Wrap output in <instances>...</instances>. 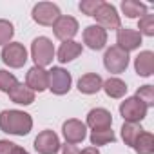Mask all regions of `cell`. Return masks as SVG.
<instances>
[{"instance_id": "cell-5", "label": "cell", "mask_w": 154, "mask_h": 154, "mask_svg": "<svg viewBox=\"0 0 154 154\" xmlns=\"http://www.w3.org/2000/svg\"><path fill=\"white\" fill-rule=\"evenodd\" d=\"M147 105L143 102H140L136 96H131V98H125L122 103H120V114L125 122H131V123H140L141 120H145L147 116Z\"/></svg>"}, {"instance_id": "cell-7", "label": "cell", "mask_w": 154, "mask_h": 154, "mask_svg": "<svg viewBox=\"0 0 154 154\" xmlns=\"http://www.w3.org/2000/svg\"><path fill=\"white\" fill-rule=\"evenodd\" d=\"M94 18H96V26H100L102 29H120L122 27V20H120V15L116 11V8L109 2H102V6L96 9L94 13Z\"/></svg>"}, {"instance_id": "cell-20", "label": "cell", "mask_w": 154, "mask_h": 154, "mask_svg": "<svg viewBox=\"0 0 154 154\" xmlns=\"http://www.w3.org/2000/svg\"><path fill=\"white\" fill-rule=\"evenodd\" d=\"M102 89L105 91V94H107L109 98L118 100V98H123V96H125V93H127V84H125L122 78L112 76V78H109V80L103 82Z\"/></svg>"}, {"instance_id": "cell-33", "label": "cell", "mask_w": 154, "mask_h": 154, "mask_svg": "<svg viewBox=\"0 0 154 154\" xmlns=\"http://www.w3.org/2000/svg\"><path fill=\"white\" fill-rule=\"evenodd\" d=\"M13 154H29L24 147H18V145H15V149H13Z\"/></svg>"}, {"instance_id": "cell-1", "label": "cell", "mask_w": 154, "mask_h": 154, "mask_svg": "<svg viewBox=\"0 0 154 154\" xmlns=\"http://www.w3.org/2000/svg\"><path fill=\"white\" fill-rule=\"evenodd\" d=\"M33 129L31 114L18 109H6L0 112V131L13 136H27Z\"/></svg>"}, {"instance_id": "cell-2", "label": "cell", "mask_w": 154, "mask_h": 154, "mask_svg": "<svg viewBox=\"0 0 154 154\" xmlns=\"http://www.w3.org/2000/svg\"><path fill=\"white\" fill-rule=\"evenodd\" d=\"M54 54H56L54 45L47 36H38V38L33 40V44H31V58H33L36 67L45 69L47 65H51L53 60H54Z\"/></svg>"}, {"instance_id": "cell-6", "label": "cell", "mask_w": 154, "mask_h": 154, "mask_svg": "<svg viewBox=\"0 0 154 154\" xmlns=\"http://www.w3.org/2000/svg\"><path fill=\"white\" fill-rule=\"evenodd\" d=\"M0 56H2V62L6 65H9L13 69H20L27 62V49L20 42H9L8 45H4Z\"/></svg>"}, {"instance_id": "cell-16", "label": "cell", "mask_w": 154, "mask_h": 154, "mask_svg": "<svg viewBox=\"0 0 154 154\" xmlns=\"http://www.w3.org/2000/svg\"><path fill=\"white\" fill-rule=\"evenodd\" d=\"M134 69L136 74L141 78H149L154 72V53L152 51H141L134 58Z\"/></svg>"}, {"instance_id": "cell-22", "label": "cell", "mask_w": 154, "mask_h": 154, "mask_svg": "<svg viewBox=\"0 0 154 154\" xmlns=\"http://www.w3.org/2000/svg\"><path fill=\"white\" fill-rule=\"evenodd\" d=\"M122 11L127 18H141L143 15H147V6L138 2V0H123Z\"/></svg>"}, {"instance_id": "cell-10", "label": "cell", "mask_w": 154, "mask_h": 154, "mask_svg": "<svg viewBox=\"0 0 154 154\" xmlns=\"http://www.w3.org/2000/svg\"><path fill=\"white\" fill-rule=\"evenodd\" d=\"M62 134L65 138V143H71V145L82 143L87 136V125L80 120H76V118H71V120L63 122Z\"/></svg>"}, {"instance_id": "cell-29", "label": "cell", "mask_w": 154, "mask_h": 154, "mask_svg": "<svg viewBox=\"0 0 154 154\" xmlns=\"http://www.w3.org/2000/svg\"><path fill=\"white\" fill-rule=\"evenodd\" d=\"M102 6V0H82L80 2V11L84 13V15H87V17H94V13H96V9Z\"/></svg>"}, {"instance_id": "cell-24", "label": "cell", "mask_w": 154, "mask_h": 154, "mask_svg": "<svg viewBox=\"0 0 154 154\" xmlns=\"http://www.w3.org/2000/svg\"><path fill=\"white\" fill-rule=\"evenodd\" d=\"M89 140H91V145L98 149L100 145L112 143V141L116 140V136H114L112 129H98V131H93V132H91Z\"/></svg>"}, {"instance_id": "cell-27", "label": "cell", "mask_w": 154, "mask_h": 154, "mask_svg": "<svg viewBox=\"0 0 154 154\" xmlns=\"http://www.w3.org/2000/svg\"><path fill=\"white\" fill-rule=\"evenodd\" d=\"M138 33L145 35V36H154V15H143L138 20Z\"/></svg>"}, {"instance_id": "cell-4", "label": "cell", "mask_w": 154, "mask_h": 154, "mask_svg": "<svg viewBox=\"0 0 154 154\" xmlns=\"http://www.w3.org/2000/svg\"><path fill=\"white\" fill-rule=\"evenodd\" d=\"M103 65L109 72L120 74L129 67V53H125L118 45H111L103 54Z\"/></svg>"}, {"instance_id": "cell-3", "label": "cell", "mask_w": 154, "mask_h": 154, "mask_svg": "<svg viewBox=\"0 0 154 154\" xmlns=\"http://www.w3.org/2000/svg\"><path fill=\"white\" fill-rule=\"evenodd\" d=\"M71 84H72V76L63 67H53L47 71V89L53 94L56 96L67 94L71 91Z\"/></svg>"}, {"instance_id": "cell-30", "label": "cell", "mask_w": 154, "mask_h": 154, "mask_svg": "<svg viewBox=\"0 0 154 154\" xmlns=\"http://www.w3.org/2000/svg\"><path fill=\"white\" fill-rule=\"evenodd\" d=\"M15 143L9 140H0V154H13Z\"/></svg>"}, {"instance_id": "cell-8", "label": "cell", "mask_w": 154, "mask_h": 154, "mask_svg": "<svg viewBox=\"0 0 154 154\" xmlns=\"http://www.w3.org/2000/svg\"><path fill=\"white\" fill-rule=\"evenodd\" d=\"M51 27H53L54 36H56L58 40H62V42L72 40L76 35H78V29H80L78 20H76L74 17H69V15H60L58 20H56Z\"/></svg>"}, {"instance_id": "cell-17", "label": "cell", "mask_w": 154, "mask_h": 154, "mask_svg": "<svg viewBox=\"0 0 154 154\" xmlns=\"http://www.w3.org/2000/svg\"><path fill=\"white\" fill-rule=\"evenodd\" d=\"M102 85H103V80L96 72H87L78 80V91L82 94H96L98 91H102Z\"/></svg>"}, {"instance_id": "cell-18", "label": "cell", "mask_w": 154, "mask_h": 154, "mask_svg": "<svg viewBox=\"0 0 154 154\" xmlns=\"http://www.w3.org/2000/svg\"><path fill=\"white\" fill-rule=\"evenodd\" d=\"M82 44L80 42H74V40H69V42H63L60 47H58V53H56V58L62 62V63H67V62H72L74 58H78L82 54Z\"/></svg>"}, {"instance_id": "cell-32", "label": "cell", "mask_w": 154, "mask_h": 154, "mask_svg": "<svg viewBox=\"0 0 154 154\" xmlns=\"http://www.w3.org/2000/svg\"><path fill=\"white\" fill-rule=\"evenodd\" d=\"M80 154H100V150L96 147H85L84 150H80Z\"/></svg>"}, {"instance_id": "cell-15", "label": "cell", "mask_w": 154, "mask_h": 154, "mask_svg": "<svg viewBox=\"0 0 154 154\" xmlns=\"http://www.w3.org/2000/svg\"><path fill=\"white\" fill-rule=\"evenodd\" d=\"M26 85L33 93H42L47 89V71L44 67L33 65L26 74Z\"/></svg>"}, {"instance_id": "cell-25", "label": "cell", "mask_w": 154, "mask_h": 154, "mask_svg": "<svg viewBox=\"0 0 154 154\" xmlns=\"http://www.w3.org/2000/svg\"><path fill=\"white\" fill-rule=\"evenodd\" d=\"M17 84H18V80H17V76L13 72H9L6 69H0V91L8 94Z\"/></svg>"}, {"instance_id": "cell-21", "label": "cell", "mask_w": 154, "mask_h": 154, "mask_svg": "<svg viewBox=\"0 0 154 154\" xmlns=\"http://www.w3.org/2000/svg\"><path fill=\"white\" fill-rule=\"evenodd\" d=\"M132 149H134L138 154H154V134L143 131V132L138 136V140L134 141Z\"/></svg>"}, {"instance_id": "cell-26", "label": "cell", "mask_w": 154, "mask_h": 154, "mask_svg": "<svg viewBox=\"0 0 154 154\" xmlns=\"http://www.w3.org/2000/svg\"><path fill=\"white\" fill-rule=\"evenodd\" d=\"M15 36V27L9 20L0 18V45H8Z\"/></svg>"}, {"instance_id": "cell-14", "label": "cell", "mask_w": 154, "mask_h": 154, "mask_svg": "<svg viewBox=\"0 0 154 154\" xmlns=\"http://www.w3.org/2000/svg\"><path fill=\"white\" fill-rule=\"evenodd\" d=\"M85 125L91 127L93 131H98V129H111V125H112V114H111L107 109H103V107L91 109V111L87 112Z\"/></svg>"}, {"instance_id": "cell-28", "label": "cell", "mask_w": 154, "mask_h": 154, "mask_svg": "<svg viewBox=\"0 0 154 154\" xmlns=\"http://www.w3.org/2000/svg\"><path fill=\"white\" fill-rule=\"evenodd\" d=\"M140 102H143L147 107H152L154 105V87L152 85H141L138 91H136V94H134Z\"/></svg>"}, {"instance_id": "cell-9", "label": "cell", "mask_w": 154, "mask_h": 154, "mask_svg": "<svg viewBox=\"0 0 154 154\" xmlns=\"http://www.w3.org/2000/svg\"><path fill=\"white\" fill-rule=\"evenodd\" d=\"M31 17L38 26H53L60 17V9L53 2H38L33 8Z\"/></svg>"}, {"instance_id": "cell-31", "label": "cell", "mask_w": 154, "mask_h": 154, "mask_svg": "<svg viewBox=\"0 0 154 154\" xmlns=\"http://www.w3.org/2000/svg\"><path fill=\"white\" fill-rule=\"evenodd\" d=\"M60 154H80V149L76 145H71V143H65V145H60Z\"/></svg>"}, {"instance_id": "cell-23", "label": "cell", "mask_w": 154, "mask_h": 154, "mask_svg": "<svg viewBox=\"0 0 154 154\" xmlns=\"http://www.w3.org/2000/svg\"><path fill=\"white\" fill-rule=\"evenodd\" d=\"M141 132H143V127H141L140 123L125 122V123L122 125V138H123L125 145H129V147H132V145H134V141L138 140V136H140Z\"/></svg>"}, {"instance_id": "cell-12", "label": "cell", "mask_w": 154, "mask_h": 154, "mask_svg": "<svg viewBox=\"0 0 154 154\" xmlns=\"http://www.w3.org/2000/svg\"><path fill=\"white\" fill-rule=\"evenodd\" d=\"M84 44L93 49V51H100L105 47L107 44V31L102 29L100 26L93 24V26H87L84 29Z\"/></svg>"}, {"instance_id": "cell-19", "label": "cell", "mask_w": 154, "mask_h": 154, "mask_svg": "<svg viewBox=\"0 0 154 154\" xmlns=\"http://www.w3.org/2000/svg\"><path fill=\"white\" fill-rule=\"evenodd\" d=\"M8 94H9L11 102L17 103V105H31L35 102V93L24 84H17Z\"/></svg>"}, {"instance_id": "cell-11", "label": "cell", "mask_w": 154, "mask_h": 154, "mask_svg": "<svg viewBox=\"0 0 154 154\" xmlns=\"http://www.w3.org/2000/svg\"><path fill=\"white\" fill-rule=\"evenodd\" d=\"M35 150L38 154H56L60 150V138L54 131H42L35 138Z\"/></svg>"}, {"instance_id": "cell-13", "label": "cell", "mask_w": 154, "mask_h": 154, "mask_svg": "<svg viewBox=\"0 0 154 154\" xmlns=\"http://www.w3.org/2000/svg\"><path fill=\"white\" fill-rule=\"evenodd\" d=\"M116 45L120 49H123L125 53H131L134 49H138L141 45V35L134 29H129V27H120L118 29V35H116Z\"/></svg>"}]
</instances>
